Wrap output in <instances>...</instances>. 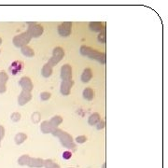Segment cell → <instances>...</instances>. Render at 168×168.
Returning <instances> with one entry per match:
<instances>
[{
	"mask_svg": "<svg viewBox=\"0 0 168 168\" xmlns=\"http://www.w3.org/2000/svg\"><path fill=\"white\" fill-rule=\"evenodd\" d=\"M11 120L13 121H19L20 120H21V114L20 113H18V112H14V113H12L11 114Z\"/></svg>",
	"mask_w": 168,
	"mask_h": 168,
	"instance_id": "obj_27",
	"label": "cell"
},
{
	"mask_svg": "<svg viewBox=\"0 0 168 168\" xmlns=\"http://www.w3.org/2000/svg\"><path fill=\"white\" fill-rule=\"evenodd\" d=\"M28 34L31 36V37H39L43 34V27L37 22H28Z\"/></svg>",
	"mask_w": 168,
	"mask_h": 168,
	"instance_id": "obj_5",
	"label": "cell"
},
{
	"mask_svg": "<svg viewBox=\"0 0 168 168\" xmlns=\"http://www.w3.org/2000/svg\"><path fill=\"white\" fill-rule=\"evenodd\" d=\"M8 81V76L6 72L4 71H1L0 72V84H4L6 85L7 82Z\"/></svg>",
	"mask_w": 168,
	"mask_h": 168,
	"instance_id": "obj_23",
	"label": "cell"
},
{
	"mask_svg": "<svg viewBox=\"0 0 168 168\" xmlns=\"http://www.w3.org/2000/svg\"><path fill=\"white\" fill-rule=\"evenodd\" d=\"M19 84H20L21 87L22 88V91H30V92H31V91H32L33 88H34V85H33V82H32L31 79L28 78V77H23V78H22Z\"/></svg>",
	"mask_w": 168,
	"mask_h": 168,
	"instance_id": "obj_8",
	"label": "cell"
},
{
	"mask_svg": "<svg viewBox=\"0 0 168 168\" xmlns=\"http://www.w3.org/2000/svg\"><path fill=\"white\" fill-rule=\"evenodd\" d=\"M61 78L63 81L72 80V67L69 65H64L61 68Z\"/></svg>",
	"mask_w": 168,
	"mask_h": 168,
	"instance_id": "obj_7",
	"label": "cell"
},
{
	"mask_svg": "<svg viewBox=\"0 0 168 168\" xmlns=\"http://www.w3.org/2000/svg\"><path fill=\"white\" fill-rule=\"evenodd\" d=\"M82 95H83L84 99H86L88 101H91L94 97V91H93V90L91 88H86L83 91Z\"/></svg>",
	"mask_w": 168,
	"mask_h": 168,
	"instance_id": "obj_18",
	"label": "cell"
},
{
	"mask_svg": "<svg viewBox=\"0 0 168 168\" xmlns=\"http://www.w3.org/2000/svg\"><path fill=\"white\" fill-rule=\"evenodd\" d=\"M44 166H46V168H60L59 166L53 164L52 161H44Z\"/></svg>",
	"mask_w": 168,
	"mask_h": 168,
	"instance_id": "obj_26",
	"label": "cell"
},
{
	"mask_svg": "<svg viewBox=\"0 0 168 168\" xmlns=\"http://www.w3.org/2000/svg\"><path fill=\"white\" fill-rule=\"evenodd\" d=\"M81 53L83 56H87L91 59L96 60L101 64H106V55L105 52H99L90 47L87 46H82L81 47Z\"/></svg>",
	"mask_w": 168,
	"mask_h": 168,
	"instance_id": "obj_1",
	"label": "cell"
},
{
	"mask_svg": "<svg viewBox=\"0 0 168 168\" xmlns=\"http://www.w3.org/2000/svg\"><path fill=\"white\" fill-rule=\"evenodd\" d=\"M98 41L105 44L106 42V29L103 30L102 32H100V34L98 35Z\"/></svg>",
	"mask_w": 168,
	"mask_h": 168,
	"instance_id": "obj_22",
	"label": "cell"
},
{
	"mask_svg": "<svg viewBox=\"0 0 168 168\" xmlns=\"http://www.w3.org/2000/svg\"><path fill=\"white\" fill-rule=\"evenodd\" d=\"M51 96H52V94H51L50 92H48V91H43V92L40 93V98H41V100H43V101L49 100V99L51 98Z\"/></svg>",
	"mask_w": 168,
	"mask_h": 168,
	"instance_id": "obj_25",
	"label": "cell"
},
{
	"mask_svg": "<svg viewBox=\"0 0 168 168\" xmlns=\"http://www.w3.org/2000/svg\"><path fill=\"white\" fill-rule=\"evenodd\" d=\"M31 99H32V94L30 91H22V92L20 93V95L18 97V104L20 106H23L26 103H28Z\"/></svg>",
	"mask_w": 168,
	"mask_h": 168,
	"instance_id": "obj_9",
	"label": "cell"
},
{
	"mask_svg": "<svg viewBox=\"0 0 168 168\" xmlns=\"http://www.w3.org/2000/svg\"><path fill=\"white\" fill-rule=\"evenodd\" d=\"M86 140H87V137L85 136H78L77 138H76V141L78 142V143H84V142H86Z\"/></svg>",
	"mask_w": 168,
	"mask_h": 168,
	"instance_id": "obj_29",
	"label": "cell"
},
{
	"mask_svg": "<svg viewBox=\"0 0 168 168\" xmlns=\"http://www.w3.org/2000/svg\"><path fill=\"white\" fill-rule=\"evenodd\" d=\"M52 135L55 136H57V137L60 139L61 143H62L66 148L71 149V150L75 149L76 146H75V143H74V141H73V138H72V136H71L69 134H67V132H65V131H63V130H61V129L56 128V129L52 132Z\"/></svg>",
	"mask_w": 168,
	"mask_h": 168,
	"instance_id": "obj_2",
	"label": "cell"
},
{
	"mask_svg": "<svg viewBox=\"0 0 168 168\" xmlns=\"http://www.w3.org/2000/svg\"><path fill=\"white\" fill-rule=\"evenodd\" d=\"M31 39H32L31 36H30V35L28 34V32L26 31V32H23V33L18 35V36H15V37H13L12 42H13V44H14L16 47H18V48H22V47H24V46H27V44L31 41Z\"/></svg>",
	"mask_w": 168,
	"mask_h": 168,
	"instance_id": "obj_3",
	"label": "cell"
},
{
	"mask_svg": "<svg viewBox=\"0 0 168 168\" xmlns=\"http://www.w3.org/2000/svg\"><path fill=\"white\" fill-rule=\"evenodd\" d=\"M65 55V51L63 48L61 47H56L53 49V52H52V57L49 60V62L47 64H49L51 67H54L56 66L63 58Z\"/></svg>",
	"mask_w": 168,
	"mask_h": 168,
	"instance_id": "obj_4",
	"label": "cell"
},
{
	"mask_svg": "<svg viewBox=\"0 0 168 168\" xmlns=\"http://www.w3.org/2000/svg\"><path fill=\"white\" fill-rule=\"evenodd\" d=\"M92 78V72L91 70V68H85L82 72V81L84 83H87L89 82Z\"/></svg>",
	"mask_w": 168,
	"mask_h": 168,
	"instance_id": "obj_14",
	"label": "cell"
},
{
	"mask_svg": "<svg viewBox=\"0 0 168 168\" xmlns=\"http://www.w3.org/2000/svg\"><path fill=\"white\" fill-rule=\"evenodd\" d=\"M96 125H97V126H96L97 130H102V129L105 128V126H106V122H105V121H100Z\"/></svg>",
	"mask_w": 168,
	"mask_h": 168,
	"instance_id": "obj_28",
	"label": "cell"
},
{
	"mask_svg": "<svg viewBox=\"0 0 168 168\" xmlns=\"http://www.w3.org/2000/svg\"><path fill=\"white\" fill-rule=\"evenodd\" d=\"M74 85V82L72 80L70 81H63L61 84V93L63 95H69L71 91V88Z\"/></svg>",
	"mask_w": 168,
	"mask_h": 168,
	"instance_id": "obj_10",
	"label": "cell"
},
{
	"mask_svg": "<svg viewBox=\"0 0 168 168\" xmlns=\"http://www.w3.org/2000/svg\"><path fill=\"white\" fill-rule=\"evenodd\" d=\"M56 128H54L52 123L50 122V121H44L41 122V125H40V130L43 134H49V133H52L55 130Z\"/></svg>",
	"mask_w": 168,
	"mask_h": 168,
	"instance_id": "obj_12",
	"label": "cell"
},
{
	"mask_svg": "<svg viewBox=\"0 0 168 168\" xmlns=\"http://www.w3.org/2000/svg\"><path fill=\"white\" fill-rule=\"evenodd\" d=\"M4 136H5V129L3 126L0 125V143H1V140L3 139Z\"/></svg>",
	"mask_w": 168,
	"mask_h": 168,
	"instance_id": "obj_31",
	"label": "cell"
},
{
	"mask_svg": "<svg viewBox=\"0 0 168 168\" xmlns=\"http://www.w3.org/2000/svg\"><path fill=\"white\" fill-rule=\"evenodd\" d=\"M29 160H30V157H29L28 155H23V156H22V157L19 159L18 162H19V165L24 166V165H28Z\"/></svg>",
	"mask_w": 168,
	"mask_h": 168,
	"instance_id": "obj_24",
	"label": "cell"
},
{
	"mask_svg": "<svg viewBox=\"0 0 168 168\" xmlns=\"http://www.w3.org/2000/svg\"><path fill=\"white\" fill-rule=\"evenodd\" d=\"M28 166H32V167H41V166H44V161L41 160V159H32V158H30Z\"/></svg>",
	"mask_w": 168,
	"mask_h": 168,
	"instance_id": "obj_17",
	"label": "cell"
},
{
	"mask_svg": "<svg viewBox=\"0 0 168 168\" xmlns=\"http://www.w3.org/2000/svg\"><path fill=\"white\" fill-rule=\"evenodd\" d=\"M71 157H72V153L70 151H65L63 153V158L66 159V160H69Z\"/></svg>",
	"mask_w": 168,
	"mask_h": 168,
	"instance_id": "obj_30",
	"label": "cell"
},
{
	"mask_svg": "<svg viewBox=\"0 0 168 168\" xmlns=\"http://www.w3.org/2000/svg\"><path fill=\"white\" fill-rule=\"evenodd\" d=\"M71 31H72V22H65L58 26V33L62 37L70 36Z\"/></svg>",
	"mask_w": 168,
	"mask_h": 168,
	"instance_id": "obj_6",
	"label": "cell"
},
{
	"mask_svg": "<svg viewBox=\"0 0 168 168\" xmlns=\"http://www.w3.org/2000/svg\"><path fill=\"white\" fill-rule=\"evenodd\" d=\"M52 71H53V70H52V67H51L49 64H46V65H44L43 67H42L41 74H42L43 77H45V78H49V77L52 76Z\"/></svg>",
	"mask_w": 168,
	"mask_h": 168,
	"instance_id": "obj_15",
	"label": "cell"
},
{
	"mask_svg": "<svg viewBox=\"0 0 168 168\" xmlns=\"http://www.w3.org/2000/svg\"><path fill=\"white\" fill-rule=\"evenodd\" d=\"M1 43H2V38L0 37V45H1Z\"/></svg>",
	"mask_w": 168,
	"mask_h": 168,
	"instance_id": "obj_33",
	"label": "cell"
},
{
	"mask_svg": "<svg viewBox=\"0 0 168 168\" xmlns=\"http://www.w3.org/2000/svg\"><path fill=\"white\" fill-rule=\"evenodd\" d=\"M21 52L26 57H33L35 55V52H34L33 49L28 47V46H24V47L21 48Z\"/></svg>",
	"mask_w": 168,
	"mask_h": 168,
	"instance_id": "obj_19",
	"label": "cell"
},
{
	"mask_svg": "<svg viewBox=\"0 0 168 168\" xmlns=\"http://www.w3.org/2000/svg\"><path fill=\"white\" fill-rule=\"evenodd\" d=\"M50 122L52 123V125L54 127V128H57L62 122H63V118L61 116H54L51 119Z\"/></svg>",
	"mask_w": 168,
	"mask_h": 168,
	"instance_id": "obj_20",
	"label": "cell"
},
{
	"mask_svg": "<svg viewBox=\"0 0 168 168\" xmlns=\"http://www.w3.org/2000/svg\"><path fill=\"white\" fill-rule=\"evenodd\" d=\"M100 121H101L100 115H99L98 113H93V114H91V115L89 117L88 123H89L90 125H96Z\"/></svg>",
	"mask_w": 168,
	"mask_h": 168,
	"instance_id": "obj_16",
	"label": "cell"
},
{
	"mask_svg": "<svg viewBox=\"0 0 168 168\" xmlns=\"http://www.w3.org/2000/svg\"><path fill=\"white\" fill-rule=\"evenodd\" d=\"M26 138H27V136H26L25 134H23V133H19V134H17L16 136H15V142H16V144L20 145V144L23 143V142L26 140Z\"/></svg>",
	"mask_w": 168,
	"mask_h": 168,
	"instance_id": "obj_21",
	"label": "cell"
},
{
	"mask_svg": "<svg viewBox=\"0 0 168 168\" xmlns=\"http://www.w3.org/2000/svg\"><path fill=\"white\" fill-rule=\"evenodd\" d=\"M7 91V87L4 84H0V93H4Z\"/></svg>",
	"mask_w": 168,
	"mask_h": 168,
	"instance_id": "obj_32",
	"label": "cell"
},
{
	"mask_svg": "<svg viewBox=\"0 0 168 168\" xmlns=\"http://www.w3.org/2000/svg\"><path fill=\"white\" fill-rule=\"evenodd\" d=\"M23 69V63L22 61H15L9 67V71L12 75H17Z\"/></svg>",
	"mask_w": 168,
	"mask_h": 168,
	"instance_id": "obj_11",
	"label": "cell"
},
{
	"mask_svg": "<svg viewBox=\"0 0 168 168\" xmlns=\"http://www.w3.org/2000/svg\"><path fill=\"white\" fill-rule=\"evenodd\" d=\"M89 27L91 31L93 32H102L103 30L106 29L105 24L101 22H91L89 23Z\"/></svg>",
	"mask_w": 168,
	"mask_h": 168,
	"instance_id": "obj_13",
	"label": "cell"
}]
</instances>
